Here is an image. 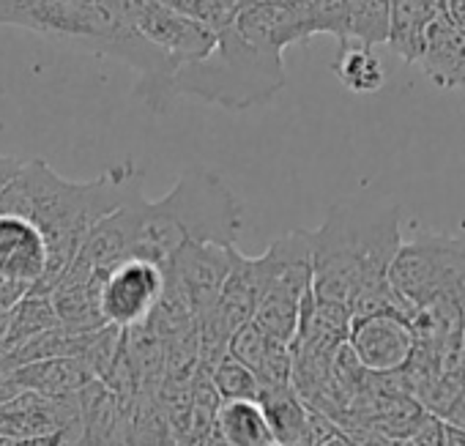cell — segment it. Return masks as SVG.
I'll use <instances>...</instances> for the list:
<instances>
[{
    "mask_svg": "<svg viewBox=\"0 0 465 446\" xmlns=\"http://www.w3.org/2000/svg\"><path fill=\"white\" fill-rule=\"evenodd\" d=\"M389 280L413 312L432 304L465 312V236L416 233L400 247Z\"/></svg>",
    "mask_w": 465,
    "mask_h": 446,
    "instance_id": "obj_7",
    "label": "cell"
},
{
    "mask_svg": "<svg viewBox=\"0 0 465 446\" xmlns=\"http://www.w3.org/2000/svg\"><path fill=\"white\" fill-rule=\"evenodd\" d=\"M9 381L20 391H39L47 397H72V394H80L88 383H94L96 375L80 356H61V359L23 364L12 370Z\"/></svg>",
    "mask_w": 465,
    "mask_h": 446,
    "instance_id": "obj_14",
    "label": "cell"
},
{
    "mask_svg": "<svg viewBox=\"0 0 465 446\" xmlns=\"http://www.w3.org/2000/svg\"><path fill=\"white\" fill-rule=\"evenodd\" d=\"M216 432L230 446H274V430L258 400H227L216 413Z\"/></svg>",
    "mask_w": 465,
    "mask_h": 446,
    "instance_id": "obj_18",
    "label": "cell"
},
{
    "mask_svg": "<svg viewBox=\"0 0 465 446\" xmlns=\"http://www.w3.org/2000/svg\"><path fill=\"white\" fill-rule=\"evenodd\" d=\"M446 424H454V427H462L465 430V383H462V389L457 391V397L449 402V408L443 411V416H440Z\"/></svg>",
    "mask_w": 465,
    "mask_h": 446,
    "instance_id": "obj_24",
    "label": "cell"
},
{
    "mask_svg": "<svg viewBox=\"0 0 465 446\" xmlns=\"http://www.w3.org/2000/svg\"><path fill=\"white\" fill-rule=\"evenodd\" d=\"M4 25H17L96 55L115 58L140 74L137 96L164 113L178 66L134 25L126 0H17Z\"/></svg>",
    "mask_w": 465,
    "mask_h": 446,
    "instance_id": "obj_2",
    "label": "cell"
},
{
    "mask_svg": "<svg viewBox=\"0 0 465 446\" xmlns=\"http://www.w3.org/2000/svg\"><path fill=\"white\" fill-rule=\"evenodd\" d=\"M391 0H351L348 6V45H389Z\"/></svg>",
    "mask_w": 465,
    "mask_h": 446,
    "instance_id": "obj_21",
    "label": "cell"
},
{
    "mask_svg": "<svg viewBox=\"0 0 465 446\" xmlns=\"http://www.w3.org/2000/svg\"><path fill=\"white\" fill-rule=\"evenodd\" d=\"M261 272H258V258H247L239 250L232 253V269L227 274V282L219 296V312L236 332L244 323L255 321L258 304H261Z\"/></svg>",
    "mask_w": 465,
    "mask_h": 446,
    "instance_id": "obj_17",
    "label": "cell"
},
{
    "mask_svg": "<svg viewBox=\"0 0 465 446\" xmlns=\"http://www.w3.org/2000/svg\"><path fill=\"white\" fill-rule=\"evenodd\" d=\"M15 4H17V0H0V25L6 23V17H9V12L15 9Z\"/></svg>",
    "mask_w": 465,
    "mask_h": 446,
    "instance_id": "obj_28",
    "label": "cell"
},
{
    "mask_svg": "<svg viewBox=\"0 0 465 446\" xmlns=\"http://www.w3.org/2000/svg\"><path fill=\"white\" fill-rule=\"evenodd\" d=\"M312 36L331 34L340 47L348 45V6L351 0H304Z\"/></svg>",
    "mask_w": 465,
    "mask_h": 446,
    "instance_id": "obj_23",
    "label": "cell"
},
{
    "mask_svg": "<svg viewBox=\"0 0 465 446\" xmlns=\"http://www.w3.org/2000/svg\"><path fill=\"white\" fill-rule=\"evenodd\" d=\"M83 421L80 394L47 397L39 391H17L0 402V438H42Z\"/></svg>",
    "mask_w": 465,
    "mask_h": 446,
    "instance_id": "obj_12",
    "label": "cell"
},
{
    "mask_svg": "<svg viewBox=\"0 0 465 446\" xmlns=\"http://www.w3.org/2000/svg\"><path fill=\"white\" fill-rule=\"evenodd\" d=\"M348 345L367 372L397 375L416 353V334L408 318L372 312L353 318Z\"/></svg>",
    "mask_w": 465,
    "mask_h": 446,
    "instance_id": "obj_11",
    "label": "cell"
},
{
    "mask_svg": "<svg viewBox=\"0 0 465 446\" xmlns=\"http://www.w3.org/2000/svg\"><path fill=\"white\" fill-rule=\"evenodd\" d=\"M140 192L143 170L132 162L115 164L94 181H66L45 159L23 164L0 194V213L31 219L47 242V274L31 293L53 296L88 233Z\"/></svg>",
    "mask_w": 465,
    "mask_h": 446,
    "instance_id": "obj_1",
    "label": "cell"
},
{
    "mask_svg": "<svg viewBox=\"0 0 465 446\" xmlns=\"http://www.w3.org/2000/svg\"><path fill=\"white\" fill-rule=\"evenodd\" d=\"M242 4H244V0H211L213 15H216V28H222L232 15H236Z\"/></svg>",
    "mask_w": 465,
    "mask_h": 446,
    "instance_id": "obj_26",
    "label": "cell"
},
{
    "mask_svg": "<svg viewBox=\"0 0 465 446\" xmlns=\"http://www.w3.org/2000/svg\"><path fill=\"white\" fill-rule=\"evenodd\" d=\"M446 446H465V430L446 424Z\"/></svg>",
    "mask_w": 465,
    "mask_h": 446,
    "instance_id": "obj_27",
    "label": "cell"
},
{
    "mask_svg": "<svg viewBox=\"0 0 465 446\" xmlns=\"http://www.w3.org/2000/svg\"><path fill=\"white\" fill-rule=\"evenodd\" d=\"M47 242L31 219L0 213V277L34 291L47 274Z\"/></svg>",
    "mask_w": 465,
    "mask_h": 446,
    "instance_id": "obj_13",
    "label": "cell"
},
{
    "mask_svg": "<svg viewBox=\"0 0 465 446\" xmlns=\"http://www.w3.org/2000/svg\"><path fill=\"white\" fill-rule=\"evenodd\" d=\"M315 296L351 307L361 293L389 282L402 247L400 205L386 197H348L329 208L310 233Z\"/></svg>",
    "mask_w": 465,
    "mask_h": 446,
    "instance_id": "obj_3",
    "label": "cell"
},
{
    "mask_svg": "<svg viewBox=\"0 0 465 446\" xmlns=\"http://www.w3.org/2000/svg\"><path fill=\"white\" fill-rule=\"evenodd\" d=\"M55 326H61V318H58L53 296L28 293L12 310L9 329H6L4 340H0V362H6L17 348H23L25 342H31L34 337H39V334H45V332H50Z\"/></svg>",
    "mask_w": 465,
    "mask_h": 446,
    "instance_id": "obj_19",
    "label": "cell"
},
{
    "mask_svg": "<svg viewBox=\"0 0 465 446\" xmlns=\"http://www.w3.org/2000/svg\"><path fill=\"white\" fill-rule=\"evenodd\" d=\"M419 64L438 88L465 91V31L443 15L430 28Z\"/></svg>",
    "mask_w": 465,
    "mask_h": 446,
    "instance_id": "obj_15",
    "label": "cell"
},
{
    "mask_svg": "<svg viewBox=\"0 0 465 446\" xmlns=\"http://www.w3.org/2000/svg\"><path fill=\"white\" fill-rule=\"evenodd\" d=\"M443 17L438 0H391L389 50L405 64H419L430 28Z\"/></svg>",
    "mask_w": 465,
    "mask_h": 446,
    "instance_id": "obj_16",
    "label": "cell"
},
{
    "mask_svg": "<svg viewBox=\"0 0 465 446\" xmlns=\"http://www.w3.org/2000/svg\"><path fill=\"white\" fill-rule=\"evenodd\" d=\"M337 80L351 94H378L386 85V69L372 47L364 45H345L334 61Z\"/></svg>",
    "mask_w": 465,
    "mask_h": 446,
    "instance_id": "obj_20",
    "label": "cell"
},
{
    "mask_svg": "<svg viewBox=\"0 0 465 446\" xmlns=\"http://www.w3.org/2000/svg\"><path fill=\"white\" fill-rule=\"evenodd\" d=\"M129 15L140 34L159 47L178 69L186 64H194L216 47V28L194 20L189 15H181L162 0H126Z\"/></svg>",
    "mask_w": 465,
    "mask_h": 446,
    "instance_id": "obj_9",
    "label": "cell"
},
{
    "mask_svg": "<svg viewBox=\"0 0 465 446\" xmlns=\"http://www.w3.org/2000/svg\"><path fill=\"white\" fill-rule=\"evenodd\" d=\"M216 394L222 402L227 400H258L261 397V378L232 353L222 356L219 364L208 372Z\"/></svg>",
    "mask_w": 465,
    "mask_h": 446,
    "instance_id": "obj_22",
    "label": "cell"
},
{
    "mask_svg": "<svg viewBox=\"0 0 465 446\" xmlns=\"http://www.w3.org/2000/svg\"><path fill=\"white\" fill-rule=\"evenodd\" d=\"M397 446H419V443H413L411 438H402V441H397Z\"/></svg>",
    "mask_w": 465,
    "mask_h": 446,
    "instance_id": "obj_30",
    "label": "cell"
},
{
    "mask_svg": "<svg viewBox=\"0 0 465 446\" xmlns=\"http://www.w3.org/2000/svg\"><path fill=\"white\" fill-rule=\"evenodd\" d=\"M132 213V258L167 266L186 244L236 247L244 203L213 170H186L156 203L137 194Z\"/></svg>",
    "mask_w": 465,
    "mask_h": 446,
    "instance_id": "obj_4",
    "label": "cell"
},
{
    "mask_svg": "<svg viewBox=\"0 0 465 446\" xmlns=\"http://www.w3.org/2000/svg\"><path fill=\"white\" fill-rule=\"evenodd\" d=\"M20 170H23V162H20V159L0 154V194H4L6 186L20 175Z\"/></svg>",
    "mask_w": 465,
    "mask_h": 446,
    "instance_id": "obj_25",
    "label": "cell"
},
{
    "mask_svg": "<svg viewBox=\"0 0 465 446\" xmlns=\"http://www.w3.org/2000/svg\"><path fill=\"white\" fill-rule=\"evenodd\" d=\"M236 247L219 244H186L167 266V288H173L194 312V318L208 315L219 307L222 288L232 269Z\"/></svg>",
    "mask_w": 465,
    "mask_h": 446,
    "instance_id": "obj_10",
    "label": "cell"
},
{
    "mask_svg": "<svg viewBox=\"0 0 465 446\" xmlns=\"http://www.w3.org/2000/svg\"><path fill=\"white\" fill-rule=\"evenodd\" d=\"M167 291L164 266L129 258L115 266L102 282V312L110 326L134 329L153 318L159 302Z\"/></svg>",
    "mask_w": 465,
    "mask_h": 446,
    "instance_id": "obj_8",
    "label": "cell"
},
{
    "mask_svg": "<svg viewBox=\"0 0 465 446\" xmlns=\"http://www.w3.org/2000/svg\"><path fill=\"white\" fill-rule=\"evenodd\" d=\"M266 4H299V0H266Z\"/></svg>",
    "mask_w": 465,
    "mask_h": 446,
    "instance_id": "obj_31",
    "label": "cell"
},
{
    "mask_svg": "<svg viewBox=\"0 0 465 446\" xmlns=\"http://www.w3.org/2000/svg\"><path fill=\"white\" fill-rule=\"evenodd\" d=\"M261 304L255 323L274 340L293 348L307 296L315 291V266H312V242L307 231H293L280 236L261 258Z\"/></svg>",
    "mask_w": 465,
    "mask_h": 446,
    "instance_id": "obj_6",
    "label": "cell"
},
{
    "mask_svg": "<svg viewBox=\"0 0 465 446\" xmlns=\"http://www.w3.org/2000/svg\"><path fill=\"white\" fill-rule=\"evenodd\" d=\"M321 446H353V443H351L342 432H337V435H331L329 441H323Z\"/></svg>",
    "mask_w": 465,
    "mask_h": 446,
    "instance_id": "obj_29",
    "label": "cell"
},
{
    "mask_svg": "<svg viewBox=\"0 0 465 446\" xmlns=\"http://www.w3.org/2000/svg\"><path fill=\"white\" fill-rule=\"evenodd\" d=\"M288 85L282 50L258 42L230 20L216 28L211 55L186 64L175 72L173 96H192L222 110L242 113L269 104Z\"/></svg>",
    "mask_w": 465,
    "mask_h": 446,
    "instance_id": "obj_5",
    "label": "cell"
}]
</instances>
